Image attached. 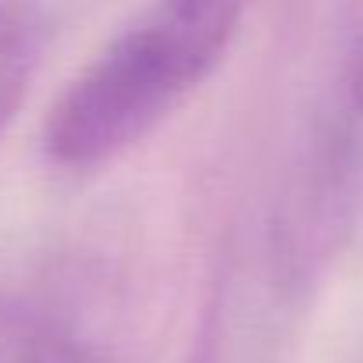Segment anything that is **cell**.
<instances>
[{"label": "cell", "mask_w": 363, "mask_h": 363, "mask_svg": "<svg viewBox=\"0 0 363 363\" xmlns=\"http://www.w3.org/2000/svg\"><path fill=\"white\" fill-rule=\"evenodd\" d=\"M0 363H107V356L50 299L0 289Z\"/></svg>", "instance_id": "3"}, {"label": "cell", "mask_w": 363, "mask_h": 363, "mask_svg": "<svg viewBox=\"0 0 363 363\" xmlns=\"http://www.w3.org/2000/svg\"><path fill=\"white\" fill-rule=\"evenodd\" d=\"M250 0H153L68 82L43 125L47 157L96 167L146 139L225 61Z\"/></svg>", "instance_id": "1"}, {"label": "cell", "mask_w": 363, "mask_h": 363, "mask_svg": "<svg viewBox=\"0 0 363 363\" xmlns=\"http://www.w3.org/2000/svg\"><path fill=\"white\" fill-rule=\"evenodd\" d=\"M47 50V18L36 0H0V132L18 114Z\"/></svg>", "instance_id": "4"}, {"label": "cell", "mask_w": 363, "mask_h": 363, "mask_svg": "<svg viewBox=\"0 0 363 363\" xmlns=\"http://www.w3.org/2000/svg\"><path fill=\"white\" fill-rule=\"evenodd\" d=\"M310 218L320 239L363 225V29L345 65L338 107L320 139Z\"/></svg>", "instance_id": "2"}]
</instances>
